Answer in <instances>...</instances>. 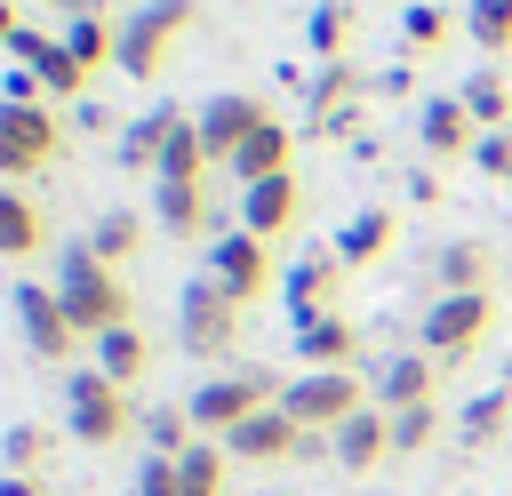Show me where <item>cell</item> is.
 Returning <instances> with one entry per match:
<instances>
[{"mask_svg": "<svg viewBox=\"0 0 512 496\" xmlns=\"http://www.w3.org/2000/svg\"><path fill=\"white\" fill-rule=\"evenodd\" d=\"M56 296H64V312H72V328L80 336H104V328H120V320H136L128 312V288H120V272L80 240V248H64V272H56Z\"/></svg>", "mask_w": 512, "mask_h": 496, "instance_id": "obj_1", "label": "cell"}, {"mask_svg": "<svg viewBox=\"0 0 512 496\" xmlns=\"http://www.w3.org/2000/svg\"><path fill=\"white\" fill-rule=\"evenodd\" d=\"M128 424H144V416H128V384H112L104 368L64 376V432L80 448H112V440H128Z\"/></svg>", "mask_w": 512, "mask_h": 496, "instance_id": "obj_2", "label": "cell"}, {"mask_svg": "<svg viewBox=\"0 0 512 496\" xmlns=\"http://www.w3.org/2000/svg\"><path fill=\"white\" fill-rule=\"evenodd\" d=\"M192 16H200V0H144V8H128L112 64H120L128 80H160V64H168V48L192 32Z\"/></svg>", "mask_w": 512, "mask_h": 496, "instance_id": "obj_3", "label": "cell"}, {"mask_svg": "<svg viewBox=\"0 0 512 496\" xmlns=\"http://www.w3.org/2000/svg\"><path fill=\"white\" fill-rule=\"evenodd\" d=\"M280 392H288V384H280L272 368H232V376H208V384L192 392V432H216V440H224V432H240L256 408H280Z\"/></svg>", "mask_w": 512, "mask_h": 496, "instance_id": "obj_4", "label": "cell"}, {"mask_svg": "<svg viewBox=\"0 0 512 496\" xmlns=\"http://www.w3.org/2000/svg\"><path fill=\"white\" fill-rule=\"evenodd\" d=\"M488 328H496V296H488V288H480V296H432L424 320H416V352L464 360V352L488 344Z\"/></svg>", "mask_w": 512, "mask_h": 496, "instance_id": "obj_5", "label": "cell"}, {"mask_svg": "<svg viewBox=\"0 0 512 496\" xmlns=\"http://www.w3.org/2000/svg\"><path fill=\"white\" fill-rule=\"evenodd\" d=\"M368 400H376V392H368L352 368H304V376L280 392V408H288L304 432H336V424H352Z\"/></svg>", "mask_w": 512, "mask_h": 496, "instance_id": "obj_6", "label": "cell"}, {"mask_svg": "<svg viewBox=\"0 0 512 496\" xmlns=\"http://www.w3.org/2000/svg\"><path fill=\"white\" fill-rule=\"evenodd\" d=\"M64 152V112L56 104H0V184L40 176Z\"/></svg>", "mask_w": 512, "mask_h": 496, "instance_id": "obj_7", "label": "cell"}, {"mask_svg": "<svg viewBox=\"0 0 512 496\" xmlns=\"http://www.w3.org/2000/svg\"><path fill=\"white\" fill-rule=\"evenodd\" d=\"M176 328H184V352H192V360H224V352L240 344V304L200 272V280L184 288V304H176Z\"/></svg>", "mask_w": 512, "mask_h": 496, "instance_id": "obj_8", "label": "cell"}, {"mask_svg": "<svg viewBox=\"0 0 512 496\" xmlns=\"http://www.w3.org/2000/svg\"><path fill=\"white\" fill-rule=\"evenodd\" d=\"M208 280L248 312V304L272 288V240H256V232H216V240H208Z\"/></svg>", "mask_w": 512, "mask_h": 496, "instance_id": "obj_9", "label": "cell"}, {"mask_svg": "<svg viewBox=\"0 0 512 496\" xmlns=\"http://www.w3.org/2000/svg\"><path fill=\"white\" fill-rule=\"evenodd\" d=\"M272 112H264V96H248V88H216L208 104H200V144H208V160H240V144L264 128Z\"/></svg>", "mask_w": 512, "mask_h": 496, "instance_id": "obj_10", "label": "cell"}, {"mask_svg": "<svg viewBox=\"0 0 512 496\" xmlns=\"http://www.w3.org/2000/svg\"><path fill=\"white\" fill-rule=\"evenodd\" d=\"M16 328H24V344H32L40 360H72V352H80V328H72L64 296H56V288H40V280H24V288H16Z\"/></svg>", "mask_w": 512, "mask_h": 496, "instance_id": "obj_11", "label": "cell"}, {"mask_svg": "<svg viewBox=\"0 0 512 496\" xmlns=\"http://www.w3.org/2000/svg\"><path fill=\"white\" fill-rule=\"evenodd\" d=\"M224 456H240V464H296L304 456V424L288 408H256L240 432H224Z\"/></svg>", "mask_w": 512, "mask_h": 496, "instance_id": "obj_12", "label": "cell"}, {"mask_svg": "<svg viewBox=\"0 0 512 496\" xmlns=\"http://www.w3.org/2000/svg\"><path fill=\"white\" fill-rule=\"evenodd\" d=\"M336 288H344V256H336V248L296 256V264H288V280H280V296H288V312H296V320L336 312Z\"/></svg>", "mask_w": 512, "mask_h": 496, "instance_id": "obj_13", "label": "cell"}, {"mask_svg": "<svg viewBox=\"0 0 512 496\" xmlns=\"http://www.w3.org/2000/svg\"><path fill=\"white\" fill-rule=\"evenodd\" d=\"M416 144H424L432 160H456V152H472V144H480V120H472V104H464V96H424V112H416Z\"/></svg>", "mask_w": 512, "mask_h": 496, "instance_id": "obj_14", "label": "cell"}, {"mask_svg": "<svg viewBox=\"0 0 512 496\" xmlns=\"http://www.w3.org/2000/svg\"><path fill=\"white\" fill-rule=\"evenodd\" d=\"M432 392H440V360H432V352H392V360L376 368V408H392V416H400V408H424Z\"/></svg>", "mask_w": 512, "mask_h": 496, "instance_id": "obj_15", "label": "cell"}, {"mask_svg": "<svg viewBox=\"0 0 512 496\" xmlns=\"http://www.w3.org/2000/svg\"><path fill=\"white\" fill-rule=\"evenodd\" d=\"M328 448H336V464H344V472H376V464L392 456V408H376V400H368L352 424H336V432H328Z\"/></svg>", "mask_w": 512, "mask_h": 496, "instance_id": "obj_16", "label": "cell"}, {"mask_svg": "<svg viewBox=\"0 0 512 496\" xmlns=\"http://www.w3.org/2000/svg\"><path fill=\"white\" fill-rule=\"evenodd\" d=\"M296 176H264V184H248L240 192V232H256V240H280L288 224H296Z\"/></svg>", "mask_w": 512, "mask_h": 496, "instance_id": "obj_17", "label": "cell"}, {"mask_svg": "<svg viewBox=\"0 0 512 496\" xmlns=\"http://www.w3.org/2000/svg\"><path fill=\"white\" fill-rule=\"evenodd\" d=\"M488 272H496V248H488V240H440V248H432V280H440V296H480Z\"/></svg>", "mask_w": 512, "mask_h": 496, "instance_id": "obj_18", "label": "cell"}, {"mask_svg": "<svg viewBox=\"0 0 512 496\" xmlns=\"http://www.w3.org/2000/svg\"><path fill=\"white\" fill-rule=\"evenodd\" d=\"M296 352H304V368H352L360 328L344 312H312V320H296Z\"/></svg>", "mask_w": 512, "mask_h": 496, "instance_id": "obj_19", "label": "cell"}, {"mask_svg": "<svg viewBox=\"0 0 512 496\" xmlns=\"http://www.w3.org/2000/svg\"><path fill=\"white\" fill-rule=\"evenodd\" d=\"M392 240H400V216H392V208H360V216H344L336 256H344V272H352V264H384Z\"/></svg>", "mask_w": 512, "mask_h": 496, "instance_id": "obj_20", "label": "cell"}, {"mask_svg": "<svg viewBox=\"0 0 512 496\" xmlns=\"http://www.w3.org/2000/svg\"><path fill=\"white\" fill-rule=\"evenodd\" d=\"M184 128V112L176 104H152V112H136L128 120V136H120V168L136 176V168H160V152H168V136Z\"/></svg>", "mask_w": 512, "mask_h": 496, "instance_id": "obj_21", "label": "cell"}, {"mask_svg": "<svg viewBox=\"0 0 512 496\" xmlns=\"http://www.w3.org/2000/svg\"><path fill=\"white\" fill-rule=\"evenodd\" d=\"M288 152H296V128H280V120H264L248 144H240V160H232V176H240V192L248 184H264V176H288Z\"/></svg>", "mask_w": 512, "mask_h": 496, "instance_id": "obj_22", "label": "cell"}, {"mask_svg": "<svg viewBox=\"0 0 512 496\" xmlns=\"http://www.w3.org/2000/svg\"><path fill=\"white\" fill-rule=\"evenodd\" d=\"M96 368H104L112 384H136V376L152 368V344H144V328H136V320L104 328V336H96Z\"/></svg>", "mask_w": 512, "mask_h": 496, "instance_id": "obj_23", "label": "cell"}, {"mask_svg": "<svg viewBox=\"0 0 512 496\" xmlns=\"http://www.w3.org/2000/svg\"><path fill=\"white\" fill-rule=\"evenodd\" d=\"M48 240V216H40V200H24L16 184H0V256H32Z\"/></svg>", "mask_w": 512, "mask_h": 496, "instance_id": "obj_24", "label": "cell"}, {"mask_svg": "<svg viewBox=\"0 0 512 496\" xmlns=\"http://www.w3.org/2000/svg\"><path fill=\"white\" fill-rule=\"evenodd\" d=\"M504 424H512V384L480 392V400L456 416V440H464V448H496V440H504Z\"/></svg>", "mask_w": 512, "mask_h": 496, "instance_id": "obj_25", "label": "cell"}, {"mask_svg": "<svg viewBox=\"0 0 512 496\" xmlns=\"http://www.w3.org/2000/svg\"><path fill=\"white\" fill-rule=\"evenodd\" d=\"M64 48L96 72V64H112V56H120V24H112V16H64Z\"/></svg>", "mask_w": 512, "mask_h": 496, "instance_id": "obj_26", "label": "cell"}, {"mask_svg": "<svg viewBox=\"0 0 512 496\" xmlns=\"http://www.w3.org/2000/svg\"><path fill=\"white\" fill-rule=\"evenodd\" d=\"M152 200H160V232H176V240L208 232V192L200 184H160Z\"/></svg>", "mask_w": 512, "mask_h": 496, "instance_id": "obj_27", "label": "cell"}, {"mask_svg": "<svg viewBox=\"0 0 512 496\" xmlns=\"http://www.w3.org/2000/svg\"><path fill=\"white\" fill-rule=\"evenodd\" d=\"M456 96L472 104V120H480V128H512V80H504V72H472Z\"/></svg>", "mask_w": 512, "mask_h": 496, "instance_id": "obj_28", "label": "cell"}, {"mask_svg": "<svg viewBox=\"0 0 512 496\" xmlns=\"http://www.w3.org/2000/svg\"><path fill=\"white\" fill-rule=\"evenodd\" d=\"M56 456V432L48 424H8L0 432V472H40Z\"/></svg>", "mask_w": 512, "mask_h": 496, "instance_id": "obj_29", "label": "cell"}, {"mask_svg": "<svg viewBox=\"0 0 512 496\" xmlns=\"http://www.w3.org/2000/svg\"><path fill=\"white\" fill-rule=\"evenodd\" d=\"M176 480H184V496H224V440H192L176 456Z\"/></svg>", "mask_w": 512, "mask_h": 496, "instance_id": "obj_30", "label": "cell"}, {"mask_svg": "<svg viewBox=\"0 0 512 496\" xmlns=\"http://www.w3.org/2000/svg\"><path fill=\"white\" fill-rule=\"evenodd\" d=\"M200 168H208V144H200V128L184 120V128L168 136V152H160L152 176H160V184H200Z\"/></svg>", "mask_w": 512, "mask_h": 496, "instance_id": "obj_31", "label": "cell"}, {"mask_svg": "<svg viewBox=\"0 0 512 496\" xmlns=\"http://www.w3.org/2000/svg\"><path fill=\"white\" fill-rule=\"evenodd\" d=\"M304 32H312V48H320V64H344V40H352V0H320Z\"/></svg>", "mask_w": 512, "mask_h": 496, "instance_id": "obj_32", "label": "cell"}, {"mask_svg": "<svg viewBox=\"0 0 512 496\" xmlns=\"http://www.w3.org/2000/svg\"><path fill=\"white\" fill-rule=\"evenodd\" d=\"M32 72H40V88H48L56 104H72V96H88V64H80V56L64 48V40H56V48H48V56L32 64Z\"/></svg>", "mask_w": 512, "mask_h": 496, "instance_id": "obj_33", "label": "cell"}, {"mask_svg": "<svg viewBox=\"0 0 512 496\" xmlns=\"http://www.w3.org/2000/svg\"><path fill=\"white\" fill-rule=\"evenodd\" d=\"M136 240H144V224H136L128 208H104V216H96V232H88V248H96L104 264H128V256H136Z\"/></svg>", "mask_w": 512, "mask_h": 496, "instance_id": "obj_34", "label": "cell"}, {"mask_svg": "<svg viewBox=\"0 0 512 496\" xmlns=\"http://www.w3.org/2000/svg\"><path fill=\"white\" fill-rule=\"evenodd\" d=\"M144 440H152V456H184L200 432H192V408H144V424H136Z\"/></svg>", "mask_w": 512, "mask_h": 496, "instance_id": "obj_35", "label": "cell"}, {"mask_svg": "<svg viewBox=\"0 0 512 496\" xmlns=\"http://www.w3.org/2000/svg\"><path fill=\"white\" fill-rule=\"evenodd\" d=\"M440 40H448V16H440L432 0H408V8H400V48L424 56V48H440Z\"/></svg>", "mask_w": 512, "mask_h": 496, "instance_id": "obj_36", "label": "cell"}, {"mask_svg": "<svg viewBox=\"0 0 512 496\" xmlns=\"http://www.w3.org/2000/svg\"><path fill=\"white\" fill-rule=\"evenodd\" d=\"M432 440H440V408H432V400H424V408H400V416H392V456H424Z\"/></svg>", "mask_w": 512, "mask_h": 496, "instance_id": "obj_37", "label": "cell"}, {"mask_svg": "<svg viewBox=\"0 0 512 496\" xmlns=\"http://www.w3.org/2000/svg\"><path fill=\"white\" fill-rule=\"evenodd\" d=\"M464 32H472V40L488 48V56H504V48H512V0H472Z\"/></svg>", "mask_w": 512, "mask_h": 496, "instance_id": "obj_38", "label": "cell"}, {"mask_svg": "<svg viewBox=\"0 0 512 496\" xmlns=\"http://www.w3.org/2000/svg\"><path fill=\"white\" fill-rule=\"evenodd\" d=\"M472 168H480V176H512V128H480Z\"/></svg>", "mask_w": 512, "mask_h": 496, "instance_id": "obj_39", "label": "cell"}, {"mask_svg": "<svg viewBox=\"0 0 512 496\" xmlns=\"http://www.w3.org/2000/svg\"><path fill=\"white\" fill-rule=\"evenodd\" d=\"M136 496H184L176 456H144V464H136Z\"/></svg>", "mask_w": 512, "mask_h": 496, "instance_id": "obj_40", "label": "cell"}, {"mask_svg": "<svg viewBox=\"0 0 512 496\" xmlns=\"http://www.w3.org/2000/svg\"><path fill=\"white\" fill-rule=\"evenodd\" d=\"M48 88H40V72L32 64H16V72H0V104H40Z\"/></svg>", "mask_w": 512, "mask_h": 496, "instance_id": "obj_41", "label": "cell"}, {"mask_svg": "<svg viewBox=\"0 0 512 496\" xmlns=\"http://www.w3.org/2000/svg\"><path fill=\"white\" fill-rule=\"evenodd\" d=\"M48 48H56V40H48L40 24H16V40H8V56H16V64H40Z\"/></svg>", "mask_w": 512, "mask_h": 496, "instance_id": "obj_42", "label": "cell"}, {"mask_svg": "<svg viewBox=\"0 0 512 496\" xmlns=\"http://www.w3.org/2000/svg\"><path fill=\"white\" fill-rule=\"evenodd\" d=\"M408 200H424V208H432V200H440V176H432V168H416V176H408Z\"/></svg>", "mask_w": 512, "mask_h": 496, "instance_id": "obj_43", "label": "cell"}, {"mask_svg": "<svg viewBox=\"0 0 512 496\" xmlns=\"http://www.w3.org/2000/svg\"><path fill=\"white\" fill-rule=\"evenodd\" d=\"M0 496H40V472H0Z\"/></svg>", "mask_w": 512, "mask_h": 496, "instance_id": "obj_44", "label": "cell"}, {"mask_svg": "<svg viewBox=\"0 0 512 496\" xmlns=\"http://www.w3.org/2000/svg\"><path fill=\"white\" fill-rule=\"evenodd\" d=\"M16 24H24V16H16V8H8V0H0V48H8V40H16Z\"/></svg>", "mask_w": 512, "mask_h": 496, "instance_id": "obj_45", "label": "cell"}, {"mask_svg": "<svg viewBox=\"0 0 512 496\" xmlns=\"http://www.w3.org/2000/svg\"><path fill=\"white\" fill-rule=\"evenodd\" d=\"M40 8H64V16H88V0H40Z\"/></svg>", "mask_w": 512, "mask_h": 496, "instance_id": "obj_46", "label": "cell"}]
</instances>
